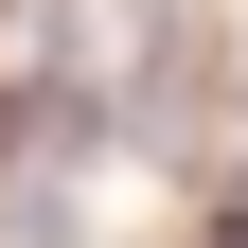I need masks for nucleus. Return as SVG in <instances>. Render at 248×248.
I'll return each mask as SVG.
<instances>
[{
    "label": "nucleus",
    "instance_id": "f257e3e1",
    "mask_svg": "<svg viewBox=\"0 0 248 248\" xmlns=\"http://www.w3.org/2000/svg\"><path fill=\"white\" fill-rule=\"evenodd\" d=\"M0 248H71V195H0Z\"/></svg>",
    "mask_w": 248,
    "mask_h": 248
}]
</instances>
